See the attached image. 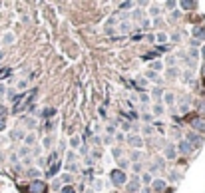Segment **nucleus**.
<instances>
[{
    "label": "nucleus",
    "instance_id": "nucleus-1",
    "mask_svg": "<svg viewBox=\"0 0 205 193\" xmlns=\"http://www.w3.org/2000/svg\"><path fill=\"white\" fill-rule=\"evenodd\" d=\"M34 98H36V90H32V92H30L28 96L24 94V96L16 98V101H14V111H16V114H18V111H22L24 108H26V106H28V104H30V101L34 100Z\"/></svg>",
    "mask_w": 205,
    "mask_h": 193
},
{
    "label": "nucleus",
    "instance_id": "nucleus-2",
    "mask_svg": "<svg viewBox=\"0 0 205 193\" xmlns=\"http://www.w3.org/2000/svg\"><path fill=\"white\" fill-rule=\"evenodd\" d=\"M112 183L118 185V187H122V185L125 183V173L122 169H114V171H112Z\"/></svg>",
    "mask_w": 205,
    "mask_h": 193
},
{
    "label": "nucleus",
    "instance_id": "nucleus-3",
    "mask_svg": "<svg viewBox=\"0 0 205 193\" xmlns=\"http://www.w3.org/2000/svg\"><path fill=\"white\" fill-rule=\"evenodd\" d=\"M179 151H181V153H191V151H193V145H191L189 141H181V143H179Z\"/></svg>",
    "mask_w": 205,
    "mask_h": 193
},
{
    "label": "nucleus",
    "instance_id": "nucleus-4",
    "mask_svg": "<svg viewBox=\"0 0 205 193\" xmlns=\"http://www.w3.org/2000/svg\"><path fill=\"white\" fill-rule=\"evenodd\" d=\"M138 189H139V179L135 177V179H132V181H129L128 191H132V193H134V191H138Z\"/></svg>",
    "mask_w": 205,
    "mask_h": 193
},
{
    "label": "nucleus",
    "instance_id": "nucleus-5",
    "mask_svg": "<svg viewBox=\"0 0 205 193\" xmlns=\"http://www.w3.org/2000/svg\"><path fill=\"white\" fill-rule=\"evenodd\" d=\"M153 189H155V191H163V189H165V181L155 179V181H153Z\"/></svg>",
    "mask_w": 205,
    "mask_h": 193
},
{
    "label": "nucleus",
    "instance_id": "nucleus-6",
    "mask_svg": "<svg viewBox=\"0 0 205 193\" xmlns=\"http://www.w3.org/2000/svg\"><path fill=\"white\" fill-rule=\"evenodd\" d=\"M42 189H44V183H40V181H34V183H32V187H30V191L38 193V191H42Z\"/></svg>",
    "mask_w": 205,
    "mask_h": 193
},
{
    "label": "nucleus",
    "instance_id": "nucleus-7",
    "mask_svg": "<svg viewBox=\"0 0 205 193\" xmlns=\"http://www.w3.org/2000/svg\"><path fill=\"white\" fill-rule=\"evenodd\" d=\"M181 8L183 10H193V8H197V2H181Z\"/></svg>",
    "mask_w": 205,
    "mask_h": 193
},
{
    "label": "nucleus",
    "instance_id": "nucleus-8",
    "mask_svg": "<svg viewBox=\"0 0 205 193\" xmlns=\"http://www.w3.org/2000/svg\"><path fill=\"white\" fill-rule=\"evenodd\" d=\"M189 141H191V143H193V145H199V135H197V133H191L189 135Z\"/></svg>",
    "mask_w": 205,
    "mask_h": 193
},
{
    "label": "nucleus",
    "instance_id": "nucleus-9",
    "mask_svg": "<svg viewBox=\"0 0 205 193\" xmlns=\"http://www.w3.org/2000/svg\"><path fill=\"white\" fill-rule=\"evenodd\" d=\"M58 169H60V163H52V167L48 169V175H56Z\"/></svg>",
    "mask_w": 205,
    "mask_h": 193
},
{
    "label": "nucleus",
    "instance_id": "nucleus-10",
    "mask_svg": "<svg viewBox=\"0 0 205 193\" xmlns=\"http://www.w3.org/2000/svg\"><path fill=\"white\" fill-rule=\"evenodd\" d=\"M165 155H167V157H169V159H175V150H173V147H167Z\"/></svg>",
    "mask_w": 205,
    "mask_h": 193
},
{
    "label": "nucleus",
    "instance_id": "nucleus-11",
    "mask_svg": "<svg viewBox=\"0 0 205 193\" xmlns=\"http://www.w3.org/2000/svg\"><path fill=\"white\" fill-rule=\"evenodd\" d=\"M129 141H132V145H142V137H138V135L129 137Z\"/></svg>",
    "mask_w": 205,
    "mask_h": 193
},
{
    "label": "nucleus",
    "instance_id": "nucleus-12",
    "mask_svg": "<svg viewBox=\"0 0 205 193\" xmlns=\"http://www.w3.org/2000/svg\"><path fill=\"white\" fill-rule=\"evenodd\" d=\"M193 34H195V36H205V28H199V26H197V28L193 30Z\"/></svg>",
    "mask_w": 205,
    "mask_h": 193
},
{
    "label": "nucleus",
    "instance_id": "nucleus-13",
    "mask_svg": "<svg viewBox=\"0 0 205 193\" xmlns=\"http://www.w3.org/2000/svg\"><path fill=\"white\" fill-rule=\"evenodd\" d=\"M62 193H76V189L72 187V185H66V187L62 189Z\"/></svg>",
    "mask_w": 205,
    "mask_h": 193
},
{
    "label": "nucleus",
    "instance_id": "nucleus-14",
    "mask_svg": "<svg viewBox=\"0 0 205 193\" xmlns=\"http://www.w3.org/2000/svg\"><path fill=\"white\" fill-rule=\"evenodd\" d=\"M8 74H10L8 68H0V78H2V76H8Z\"/></svg>",
    "mask_w": 205,
    "mask_h": 193
},
{
    "label": "nucleus",
    "instance_id": "nucleus-15",
    "mask_svg": "<svg viewBox=\"0 0 205 193\" xmlns=\"http://www.w3.org/2000/svg\"><path fill=\"white\" fill-rule=\"evenodd\" d=\"M54 108H48V110H44V116H54Z\"/></svg>",
    "mask_w": 205,
    "mask_h": 193
},
{
    "label": "nucleus",
    "instance_id": "nucleus-16",
    "mask_svg": "<svg viewBox=\"0 0 205 193\" xmlns=\"http://www.w3.org/2000/svg\"><path fill=\"white\" fill-rule=\"evenodd\" d=\"M193 124H195V127H205V124H203V121H201V120H195V121H193Z\"/></svg>",
    "mask_w": 205,
    "mask_h": 193
},
{
    "label": "nucleus",
    "instance_id": "nucleus-17",
    "mask_svg": "<svg viewBox=\"0 0 205 193\" xmlns=\"http://www.w3.org/2000/svg\"><path fill=\"white\" fill-rule=\"evenodd\" d=\"M2 127H4V120H0V130H2Z\"/></svg>",
    "mask_w": 205,
    "mask_h": 193
},
{
    "label": "nucleus",
    "instance_id": "nucleus-18",
    "mask_svg": "<svg viewBox=\"0 0 205 193\" xmlns=\"http://www.w3.org/2000/svg\"><path fill=\"white\" fill-rule=\"evenodd\" d=\"M201 56H203V58H205V48H203V50H201Z\"/></svg>",
    "mask_w": 205,
    "mask_h": 193
}]
</instances>
